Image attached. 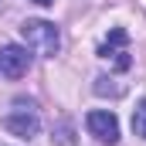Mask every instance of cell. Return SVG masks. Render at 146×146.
<instances>
[{
	"label": "cell",
	"instance_id": "obj_1",
	"mask_svg": "<svg viewBox=\"0 0 146 146\" xmlns=\"http://www.w3.org/2000/svg\"><path fill=\"white\" fill-rule=\"evenodd\" d=\"M21 34L27 41V48L37 51V54H58V48H61V34H58V27L51 24V21H24L21 24Z\"/></svg>",
	"mask_w": 146,
	"mask_h": 146
},
{
	"label": "cell",
	"instance_id": "obj_2",
	"mask_svg": "<svg viewBox=\"0 0 146 146\" xmlns=\"http://www.w3.org/2000/svg\"><path fill=\"white\" fill-rule=\"evenodd\" d=\"M3 129H7V133H14V136H21V139L37 136L41 119H37L34 106H27V102H14V106H10V112L3 115Z\"/></svg>",
	"mask_w": 146,
	"mask_h": 146
},
{
	"label": "cell",
	"instance_id": "obj_3",
	"mask_svg": "<svg viewBox=\"0 0 146 146\" xmlns=\"http://www.w3.org/2000/svg\"><path fill=\"white\" fill-rule=\"evenodd\" d=\"M99 54H102V58H112V65H115L119 72H126V68L133 65V58H129V34H126L122 27H112L109 41L99 48Z\"/></svg>",
	"mask_w": 146,
	"mask_h": 146
},
{
	"label": "cell",
	"instance_id": "obj_4",
	"mask_svg": "<svg viewBox=\"0 0 146 146\" xmlns=\"http://www.w3.org/2000/svg\"><path fill=\"white\" fill-rule=\"evenodd\" d=\"M85 126H88V133L99 139V143H119V119L112 115V112L106 109H95V112H88L85 115Z\"/></svg>",
	"mask_w": 146,
	"mask_h": 146
},
{
	"label": "cell",
	"instance_id": "obj_5",
	"mask_svg": "<svg viewBox=\"0 0 146 146\" xmlns=\"http://www.w3.org/2000/svg\"><path fill=\"white\" fill-rule=\"evenodd\" d=\"M31 68V54H27V48H21V44H7L3 51H0V75L3 78H24Z\"/></svg>",
	"mask_w": 146,
	"mask_h": 146
},
{
	"label": "cell",
	"instance_id": "obj_6",
	"mask_svg": "<svg viewBox=\"0 0 146 146\" xmlns=\"http://www.w3.org/2000/svg\"><path fill=\"white\" fill-rule=\"evenodd\" d=\"M133 133L146 139V102H139V106L133 109Z\"/></svg>",
	"mask_w": 146,
	"mask_h": 146
},
{
	"label": "cell",
	"instance_id": "obj_7",
	"mask_svg": "<svg viewBox=\"0 0 146 146\" xmlns=\"http://www.w3.org/2000/svg\"><path fill=\"white\" fill-rule=\"evenodd\" d=\"M31 3H41V7H51L54 0H31Z\"/></svg>",
	"mask_w": 146,
	"mask_h": 146
}]
</instances>
